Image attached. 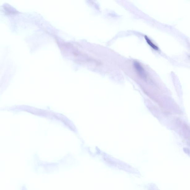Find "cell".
<instances>
[{
	"mask_svg": "<svg viewBox=\"0 0 190 190\" xmlns=\"http://www.w3.org/2000/svg\"><path fill=\"white\" fill-rule=\"evenodd\" d=\"M133 65L136 72L140 77L144 79L147 78V75L146 72L143 66L141 65L139 62L137 61L134 62Z\"/></svg>",
	"mask_w": 190,
	"mask_h": 190,
	"instance_id": "1",
	"label": "cell"
},
{
	"mask_svg": "<svg viewBox=\"0 0 190 190\" xmlns=\"http://www.w3.org/2000/svg\"><path fill=\"white\" fill-rule=\"evenodd\" d=\"M145 40H146L147 43L149 44V46H150L153 49L155 50H158V47L151 41V40L147 36H145Z\"/></svg>",
	"mask_w": 190,
	"mask_h": 190,
	"instance_id": "2",
	"label": "cell"
}]
</instances>
